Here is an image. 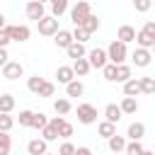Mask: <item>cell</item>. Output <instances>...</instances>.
I'll list each match as a JSON object with an SVG mask.
<instances>
[{
  "instance_id": "cell-1",
  "label": "cell",
  "mask_w": 155,
  "mask_h": 155,
  "mask_svg": "<svg viewBox=\"0 0 155 155\" xmlns=\"http://www.w3.org/2000/svg\"><path fill=\"white\" fill-rule=\"evenodd\" d=\"M5 31H7L10 41H17V44L29 41V36H31V29L27 24H5Z\"/></svg>"
},
{
  "instance_id": "cell-2",
  "label": "cell",
  "mask_w": 155,
  "mask_h": 155,
  "mask_svg": "<svg viewBox=\"0 0 155 155\" xmlns=\"http://www.w3.org/2000/svg\"><path fill=\"white\" fill-rule=\"evenodd\" d=\"M107 58H109L111 63H124V61L128 58V48H126V44L119 41V39H114V41L109 44V48H107Z\"/></svg>"
},
{
  "instance_id": "cell-3",
  "label": "cell",
  "mask_w": 155,
  "mask_h": 155,
  "mask_svg": "<svg viewBox=\"0 0 155 155\" xmlns=\"http://www.w3.org/2000/svg\"><path fill=\"white\" fill-rule=\"evenodd\" d=\"M36 27H39V34H41V36H53V34L58 31V17L44 15L41 19H36Z\"/></svg>"
},
{
  "instance_id": "cell-4",
  "label": "cell",
  "mask_w": 155,
  "mask_h": 155,
  "mask_svg": "<svg viewBox=\"0 0 155 155\" xmlns=\"http://www.w3.org/2000/svg\"><path fill=\"white\" fill-rule=\"evenodd\" d=\"M22 75H24V65L19 61H7L2 65V78L5 80H19Z\"/></svg>"
},
{
  "instance_id": "cell-5",
  "label": "cell",
  "mask_w": 155,
  "mask_h": 155,
  "mask_svg": "<svg viewBox=\"0 0 155 155\" xmlns=\"http://www.w3.org/2000/svg\"><path fill=\"white\" fill-rule=\"evenodd\" d=\"M78 121L85 124V126L94 124L97 121V109L92 104H78Z\"/></svg>"
},
{
  "instance_id": "cell-6",
  "label": "cell",
  "mask_w": 155,
  "mask_h": 155,
  "mask_svg": "<svg viewBox=\"0 0 155 155\" xmlns=\"http://www.w3.org/2000/svg\"><path fill=\"white\" fill-rule=\"evenodd\" d=\"M87 12H92L90 2H87V0H75V7L70 10V19H73V24H80L82 17H85Z\"/></svg>"
},
{
  "instance_id": "cell-7",
  "label": "cell",
  "mask_w": 155,
  "mask_h": 155,
  "mask_svg": "<svg viewBox=\"0 0 155 155\" xmlns=\"http://www.w3.org/2000/svg\"><path fill=\"white\" fill-rule=\"evenodd\" d=\"M85 58L90 61V68H97V70H99V68L109 61L104 48H92V51H87V53H85Z\"/></svg>"
},
{
  "instance_id": "cell-8",
  "label": "cell",
  "mask_w": 155,
  "mask_h": 155,
  "mask_svg": "<svg viewBox=\"0 0 155 155\" xmlns=\"http://www.w3.org/2000/svg\"><path fill=\"white\" fill-rule=\"evenodd\" d=\"M24 15H27V19H41L44 15H46V10H44V2H36V0H29L27 5H24Z\"/></svg>"
},
{
  "instance_id": "cell-9",
  "label": "cell",
  "mask_w": 155,
  "mask_h": 155,
  "mask_svg": "<svg viewBox=\"0 0 155 155\" xmlns=\"http://www.w3.org/2000/svg\"><path fill=\"white\" fill-rule=\"evenodd\" d=\"M133 63H136V68H148L150 65V61H153V56H150V48H143V46H138L136 51H133Z\"/></svg>"
},
{
  "instance_id": "cell-10",
  "label": "cell",
  "mask_w": 155,
  "mask_h": 155,
  "mask_svg": "<svg viewBox=\"0 0 155 155\" xmlns=\"http://www.w3.org/2000/svg\"><path fill=\"white\" fill-rule=\"evenodd\" d=\"M65 53H68V58L75 61V58H82L87 51H85V44H82V41H75V39H73V41L65 46Z\"/></svg>"
},
{
  "instance_id": "cell-11",
  "label": "cell",
  "mask_w": 155,
  "mask_h": 155,
  "mask_svg": "<svg viewBox=\"0 0 155 155\" xmlns=\"http://www.w3.org/2000/svg\"><path fill=\"white\" fill-rule=\"evenodd\" d=\"M46 150H48V143H46L44 138H34V140L27 143V153H29V155H44Z\"/></svg>"
},
{
  "instance_id": "cell-12",
  "label": "cell",
  "mask_w": 155,
  "mask_h": 155,
  "mask_svg": "<svg viewBox=\"0 0 155 155\" xmlns=\"http://www.w3.org/2000/svg\"><path fill=\"white\" fill-rule=\"evenodd\" d=\"M75 27H82V29H87L90 34H94V31L99 29V17H94L92 12H87V15L82 17V22H80V24H75Z\"/></svg>"
},
{
  "instance_id": "cell-13",
  "label": "cell",
  "mask_w": 155,
  "mask_h": 155,
  "mask_svg": "<svg viewBox=\"0 0 155 155\" xmlns=\"http://www.w3.org/2000/svg\"><path fill=\"white\" fill-rule=\"evenodd\" d=\"M70 68H73V73H75L78 78H85V75H87V73L92 70V68H90V61H87L85 56H82V58H75Z\"/></svg>"
},
{
  "instance_id": "cell-14",
  "label": "cell",
  "mask_w": 155,
  "mask_h": 155,
  "mask_svg": "<svg viewBox=\"0 0 155 155\" xmlns=\"http://www.w3.org/2000/svg\"><path fill=\"white\" fill-rule=\"evenodd\" d=\"M65 94H68V97H82V94H85V85H82L78 78H73L70 82H65Z\"/></svg>"
},
{
  "instance_id": "cell-15",
  "label": "cell",
  "mask_w": 155,
  "mask_h": 155,
  "mask_svg": "<svg viewBox=\"0 0 155 155\" xmlns=\"http://www.w3.org/2000/svg\"><path fill=\"white\" fill-rule=\"evenodd\" d=\"M121 116H124V111H121V107H119V104H107V107H104V119H107V121L119 124V121H121Z\"/></svg>"
},
{
  "instance_id": "cell-16",
  "label": "cell",
  "mask_w": 155,
  "mask_h": 155,
  "mask_svg": "<svg viewBox=\"0 0 155 155\" xmlns=\"http://www.w3.org/2000/svg\"><path fill=\"white\" fill-rule=\"evenodd\" d=\"M116 39H119V41H124V44H131V41L136 39V29H133L131 24H121V27H119V31H116Z\"/></svg>"
},
{
  "instance_id": "cell-17",
  "label": "cell",
  "mask_w": 155,
  "mask_h": 155,
  "mask_svg": "<svg viewBox=\"0 0 155 155\" xmlns=\"http://www.w3.org/2000/svg\"><path fill=\"white\" fill-rule=\"evenodd\" d=\"M70 41H73V31H68V29H58V31L53 34V44H56L58 48H65Z\"/></svg>"
},
{
  "instance_id": "cell-18",
  "label": "cell",
  "mask_w": 155,
  "mask_h": 155,
  "mask_svg": "<svg viewBox=\"0 0 155 155\" xmlns=\"http://www.w3.org/2000/svg\"><path fill=\"white\" fill-rule=\"evenodd\" d=\"M138 46H143V48H153L155 46V36L153 34H148L145 29H140V31H136V39H133Z\"/></svg>"
},
{
  "instance_id": "cell-19",
  "label": "cell",
  "mask_w": 155,
  "mask_h": 155,
  "mask_svg": "<svg viewBox=\"0 0 155 155\" xmlns=\"http://www.w3.org/2000/svg\"><path fill=\"white\" fill-rule=\"evenodd\" d=\"M126 136H128L131 140H140V138L145 136V124H140V121H133V124L128 126Z\"/></svg>"
},
{
  "instance_id": "cell-20",
  "label": "cell",
  "mask_w": 155,
  "mask_h": 155,
  "mask_svg": "<svg viewBox=\"0 0 155 155\" xmlns=\"http://www.w3.org/2000/svg\"><path fill=\"white\" fill-rule=\"evenodd\" d=\"M138 85H140V94H153V92H155V78H153V75L138 78Z\"/></svg>"
},
{
  "instance_id": "cell-21",
  "label": "cell",
  "mask_w": 155,
  "mask_h": 155,
  "mask_svg": "<svg viewBox=\"0 0 155 155\" xmlns=\"http://www.w3.org/2000/svg\"><path fill=\"white\" fill-rule=\"evenodd\" d=\"M107 145H109V150H111V153H121V150H124V145H126V138H124V136L111 133V136L107 138Z\"/></svg>"
},
{
  "instance_id": "cell-22",
  "label": "cell",
  "mask_w": 155,
  "mask_h": 155,
  "mask_svg": "<svg viewBox=\"0 0 155 155\" xmlns=\"http://www.w3.org/2000/svg\"><path fill=\"white\" fill-rule=\"evenodd\" d=\"M124 94H128V97H136V94H140L138 78H128V80H124Z\"/></svg>"
},
{
  "instance_id": "cell-23",
  "label": "cell",
  "mask_w": 155,
  "mask_h": 155,
  "mask_svg": "<svg viewBox=\"0 0 155 155\" xmlns=\"http://www.w3.org/2000/svg\"><path fill=\"white\" fill-rule=\"evenodd\" d=\"M121 111L124 114H136L138 111V102H136V97H128V94H124V99H121Z\"/></svg>"
},
{
  "instance_id": "cell-24",
  "label": "cell",
  "mask_w": 155,
  "mask_h": 155,
  "mask_svg": "<svg viewBox=\"0 0 155 155\" xmlns=\"http://www.w3.org/2000/svg\"><path fill=\"white\" fill-rule=\"evenodd\" d=\"M56 78H58V82H61V85H65V82H70V80L75 78V73H73V68H70V65H61V68L56 70Z\"/></svg>"
},
{
  "instance_id": "cell-25",
  "label": "cell",
  "mask_w": 155,
  "mask_h": 155,
  "mask_svg": "<svg viewBox=\"0 0 155 155\" xmlns=\"http://www.w3.org/2000/svg\"><path fill=\"white\" fill-rule=\"evenodd\" d=\"M131 78V65L126 63H116V75H114V82H124Z\"/></svg>"
},
{
  "instance_id": "cell-26",
  "label": "cell",
  "mask_w": 155,
  "mask_h": 155,
  "mask_svg": "<svg viewBox=\"0 0 155 155\" xmlns=\"http://www.w3.org/2000/svg\"><path fill=\"white\" fill-rule=\"evenodd\" d=\"M53 109H56V114H61V116H65V114H70V109H73V104H70V99H65V97H61V99H56V102H53Z\"/></svg>"
},
{
  "instance_id": "cell-27",
  "label": "cell",
  "mask_w": 155,
  "mask_h": 155,
  "mask_svg": "<svg viewBox=\"0 0 155 155\" xmlns=\"http://www.w3.org/2000/svg\"><path fill=\"white\" fill-rule=\"evenodd\" d=\"M97 133H99L102 138H109L111 133H116V124H111V121H107V119H104V121L97 126Z\"/></svg>"
},
{
  "instance_id": "cell-28",
  "label": "cell",
  "mask_w": 155,
  "mask_h": 155,
  "mask_svg": "<svg viewBox=\"0 0 155 155\" xmlns=\"http://www.w3.org/2000/svg\"><path fill=\"white\" fill-rule=\"evenodd\" d=\"M99 70H102V75H104V80H107V82H114V75H116V63L107 61Z\"/></svg>"
},
{
  "instance_id": "cell-29",
  "label": "cell",
  "mask_w": 155,
  "mask_h": 155,
  "mask_svg": "<svg viewBox=\"0 0 155 155\" xmlns=\"http://www.w3.org/2000/svg\"><path fill=\"white\" fill-rule=\"evenodd\" d=\"M46 124H48L46 114H44V111H34V116H31V126H29V128H36V131H41Z\"/></svg>"
},
{
  "instance_id": "cell-30",
  "label": "cell",
  "mask_w": 155,
  "mask_h": 155,
  "mask_svg": "<svg viewBox=\"0 0 155 155\" xmlns=\"http://www.w3.org/2000/svg\"><path fill=\"white\" fill-rule=\"evenodd\" d=\"M124 153H126V155H143L145 148L140 145V140H131V143L124 145Z\"/></svg>"
},
{
  "instance_id": "cell-31",
  "label": "cell",
  "mask_w": 155,
  "mask_h": 155,
  "mask_svg": "<svg viewBox=\"0 0 155 155\" xmlns=\"http://www.w3.org/2000/svg\"><path fill=\"white\" fill-rule=\"evenodd\" d=\"M48 5H51L53 17H61V15L68 10V0H48Z\"/></svg>"
},
{
  "instance_id": "cell-32",
  "label": "cell",
  "mask_w": 155,
  "mask_h": 155,
  "mask_svg": "<svg viewBox=\"0 0 155 155\" xmlns=\"http://www.w3.org/2000/svg\"><path fill=\"white\" fill-rule=\"evenodd\" d=\"M36 94H39V97H53V94H56V85H53V82H48V80H44Z\"/></svg>"
},
{
  "instance_id": "cell-33",
  "label": "cell",
  "mask_w": 155,
  "mask_h": 155,
  "mask_svg": "<svg viewBox=\"0 0 155 155\" xmlns=\"http://www.w3.org/2000/svg\"><path fill=\"white\" fill-rule=\"evenodd\" d=\"M15 109V94H0V111H12Z\"/></svg>"
},
{
  "instance_id": "cell-34",
  "label": "cell",
  "mask_w": 155,
  "mask_h": 155,
  "mask_svg": "<svg viewBox=\"0 0 155 155\" xmlns=\"http://www.w3.org/2000/svg\"><path fill=\"white\" fill-rule=\"evenodd\" d=\"M12 126H15V119L10 116V111H0V131H7L10 133Z\"/></svg>"
},
{
  "instance_id": "cell-35",
  "label": "cell",
  "mask_w": 155,
  "mask_h": 155,
  "mask_svg": "<svg viewBox=\"0 0 155 155\" xmlns=\"http://www.w3.org/2000/svg\"><path fill=\"white\" fill-rule=\"evenodd\" d=\"M10 148H12V140H10L7 131H0V155H7Z\"/></svg>"
},
{
  "instance_id": "cell-36",
  "label": "cell",
  "mask_w": 155,
  "mask_h": 155,
  "mask_svg": "<svg viewBox=\"0 0 155 155\" xmlns=\"http://www.w3.org/2000/svg\"><path fill=\"white\" fill-rule=\"evenodd\" d=\"M41 82H44V78H41V75H31V78L27 80V90L36 94V92H39V87H41Z\"/></svg>"
},
{
  "instance_id": "cell-37",
  "label": "cell",
  "mask_w": 155,
  "mask_h": 155,
  "mask_svg": "<svg viewBox=\"0 0 155 155\" xmlns=\"http://www.w3.org/2000/svg\"><path fill=\"white\" fill-rule=\"evenodd\" d=\"M31 116H34L31 109H22V111H19V126L29 128V126H31Z\"/></svg>"
},
{
  "instance_id": "cell-38",
  "label": "cell",
  "mask_w": 155,
  "mask_h": 155,
  "mask_svg": "<svg viewBox=\"0 0 155 155\" xmlns=\"http://www.w3.org/2000/svg\"><path fill=\"white\" fill-rule=\"evenodd\" d=\"M90 36H92V34H90L87 29H82V27H75V31H73V39H75V41H82V44H85Z\"/></svg>"
},
{
  "instance_id": "cell-39",
  "label": "cell",
  "mask_w": 155,
  "mask_h": 155,
  "mask_svg": "<svg viewBox=\"0 0 155 155\" xmlns=\"http://www.w3.org/2000/svg\"><path fill=\"white\" fill-rule=\"evenodd\" d=\"M133 7H136V12H148L153 7V0H133Z\"/></svg>"
},
{
  "instance_id": "cell-40",
  "label": "cell",
  "mask_w": 155,
  "mask_h": 155,
  "mask_svg": "<svg viewBox=\"0 0 155 155\" xmlns=\"http://www.w3.org/2000/svg\"><path fill=\"white\" fill-rule=\"evenodd\" d=\"M41 138H44L46 143H51V140H56V138H58V133H56V131H51L48 126H44V128H41Z\"/></svg>"
},
{
  "instance_id": "cell-41",
  "label": "cell",
  "mask_w": 155,
  "mask_h": 155,
  "mask_svg": "<svg viewBox=\"0 0 155 155\" xmlns=\"http://www.w3.org/2000/svg\"><path fill=\"white\" fill-rule=\"evenodd\" d=\"M58 136H61V138H70V136H73V126H70L68 121H63V126L58 128Z\"/></svg>"
},
{
  "instance_id": "cell-42",
  "label": "cell",
  "mask_w": 155,
  "mask_h": 155,
  "mask_svg": "<svg viewBox=\"0 0 155 155\" xmlns=\"http://www.w3.org/2000/svg\"><path fill=\"white\" fill-rule=\"evenodd\" d=\"M58 153H61V155H73V153H75V145L65 140V143H63V145L58 148Z\"/></svg>"
},
{
  "instance_id": "cell-43",
  "label": "cell",
  "mask_w": 155,
  "mask_h": 155,
  "mask_svg": "<svg viewBox=\"0 0 155 155\" xmlns=\"http://www.w3.org/2000/svg\"><path fill=\"white\" fill-rule=\"evenodd\" d=\"M7 44H10V36H7L5 27H2V29H0V46H5V48H7Z\"/></svg>"
},
{
  "instance_id": "cell-44",
  "label": "cell",
  "mask_w": 155,
  "mask_h": 155,
  "mask_svg": "<svg viewBox=\"0 0 155 155\" xmlns=\"http://www.w3.org/2000/svg\"><path fill=\"white\" fill-rule=\"evenodd\" d=\"M7 61H10V56H7V48H5V46H0V68H2Z\"/></svg>"
},
{
  "instance_id": "cell-45",
  "label": "cell",
  "mask_w": 155,
  "mask_h": 155,
  "mask_svg": "<svg viewBox=\"0 0 155 155\" xmlns=\"http://www.w3.org/2000/svg\"><path fill=\"white\" fill-rule=\"evenodd\" d=\"M143 29H145L148 34H153V36H155V22H153V19H148V22L143 24Z\"/></svg>"
},
{
  "instance_id": "cell-46",
  "label": "cell",
  "mask_w": 155,
  "mask_h": 155,
  "mask_svg": "<svg viewBox=\"0 0 155 155\" xmlns=\"http://www.w3.org/2000/svg\"><path fill=\"white\" fill-rule=\"evenodd\" d=\"M75 153H78V155H90L92 150H90L87 145H80V148H75Z\"/></svg>"
},
{
  "instance_id": "cell-47",
  "label": "cell",
  "mask_w": 155,
  "mask_h": 155,
  "mask_svg": "<svg viewBox=\"0 0 155 155\" xmlns=\"http://www.w3.org/2000/svg\"><path fill=\"white\" fill-rule=\"evenodd\" d=\"M2 27H5V15L0 12V29H2Z\"/></svg>"
},
{
  "instance_id": "cell-48",
  "label": "cell",
  "mask_w": 155,
  "mask_h": 155,
  "mask_svg": "<svg viewBox=\"0 0 155 155\" xmlns=\"http://www.w3.org/2000/svg\"><path fill=\"white\" fill-rule=\"evenodd\" d=\"M36 2H48V0H36Z\"/></svg>"
}]
</instances>
